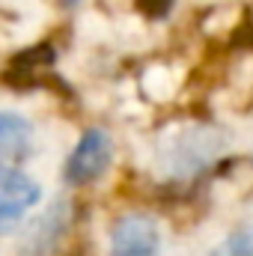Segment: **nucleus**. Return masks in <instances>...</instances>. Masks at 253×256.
Returning a JSON list of instances; mask_svg holds the SVG:
<instances>
[{
    "instance_id": "2",
    "label": "nucleus",
    "mask_w": 253,
    "mask_h": 256,
    "mask_svg": "<svg viewBox=\"0 0 253 256\" xmlns=\"http://www.w3.org/2000/svg\"><path fill=\"white\" fill-rule=\"evenodd\" d=\"M158 226L146 214H126L110 230V256H158Z\"/></svg>"
},
{
    "instance_id": "3",
    "label": "nucleus",
    "mask_w": 253,
    "mask_h": 256,
    "mask_svg": "<svg viewBox=\"0 0 253 256\" xmlns=\"http://www.w3.org/2000/svg\"><path fill=\"white\" fill-rule=\"evenodd\" d=\"M39 185L24 176L21 170H12L9 164H0V232L21 220V214L39 202Z\"/></svg>"
},
{
    "instance_id": "1",
    "label": "nucleus",
    "mask_w": 253,
    "mask_h": 256,
    "mask_svg": "<svg viewBox=\"0 0 253 256\" xmlns=\"http://www.w3.org/2000/svg\"><path fill=\"white\" fill-rule=\"evenodd\" d=\"M110 137L98 128L84 131V137L78 140L68 164H66V182L68 185H86L92 179H98L108 164H110Z\"/></svg>"
},
{
    "instance_id": "6",
    "label": "nucleus",
    "mask_w": 253,
    "mask_h": 256,
    "mask_svg": "<svg viewBox=\"0 0 253 256\" xmlns=\"http://www.w3.org/2000/svg\"><path fill=\"white\" fill-rule=\"evenodd\" d=\"M212 256H253V230L230 236L226 242H220V244L214 248Z\"/></svg>"
},
{
    "instance_id": "7",
    "label": "nucleus",
    "mask_w": 253,
    "mask_h": 256,
    "mask_svg": "<svg viewBox=\"0 0 253 256\" xmlns=\"http://www.w3.org/2000/svg\"><path fill=\"white\" fill-rule=\"evenodd\" d=\"M176 0H137V9L146 15V18H164L170 9H173Z\"/></svg>"
},
{
    "instance_id": "5",
    "label": "nucleus",
    "mask_w": 253,
    "mask_h": 256,
    "mask_svg": "<svg viewBox=\"0 0 253 256\" xmlns=\"http://www.w3.org/2000/svg\"><path fill=\"white\" fill-rule=\"evenodd\" d=\"M51 63H54V51H51L48 45L30 48V51H21V54L9 63V74H6V80H9V84H24V80L36 78L42 68H48Z\"/></svg>"
},
{
    "instance_id": "8",
    "label": "nucleus",
    "mask_w": 253,
    "mask_h": 256,
    "mask_svg": "<svg viewBox=\"0 0 253 256\" xmlns=\"http://www.w3.org/2000/svg\"><path fill=\"white\" fill-rule=\"evenodd\" d=\"M63 3H68V6H72V3H78V0H63Z\"/></svg>"
},
{
    "instance_id": "4",
    "label": "nucleus",
    "mask_w": 253,
    "mask_h": 256,
    "mask_svg": "<svg viewBox=\"0 0 253 256\" xmlns=\"http://www.w3.org/2000/svg\"><path fill=\"white\" fill-rule=\"evenodd\" d=\"M33 126L18 114L0 110V164H15L30 152Z\"/></svg>"
}]
</instances>
